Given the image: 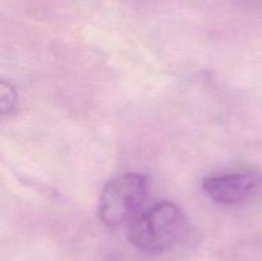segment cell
<instances>
[{
  "mask_svg": "<svg viewBox=\"0 0 262 261\" xmlns=\"http://www.w3.org/2000/svg\"><path fill=\"white\" fill-rule=\"evenodd\" d=\"M186 217L177 204L160 201L140 212L128 225V240L137 250L160 253L173 247L183 234Z\"/></svg>",
  "mask_w": 262,
  "mask_h": 261,
  "instance_id": "obj_1",
  "label": "cell"
},
{
  "mask_svg": "<svg viewBox=\"0 0 262 261\" xmlns=\"http://www.w3.org/2000/svg\"><path fill=\"white\" fill-rule=\"evenodd\" d=\"M148 193V181L140 173H124L105 184L99 200L100 220L107 228L129 225L140 215Z\"/></svg>",
  "mask_w": 262,
  "mask_h": 261,
  "instance_id": "obj_2",
  "label": "cell"
},
{
  "mask_svg": "<svg viewBox=\"0 0 262 261\" xmlns=\"http://www.w3.org/2000/svg\"><path fill=\"white\" fill-rule=\"evenodd\" d=\"M262 176L257 171H235L207 177L202 189L211 201L220 205H237L257 193Z\"/></svg>",
  "mask_w": 262,
  "mask_h": 261,
  "instance_id": "obj_3",
  "label": "cell"
},
{
  "mask_svg": "<svg viewBox=\"0 0 262 261\" xmlns=\"http://www.w3.org/2000/svg\"><path fill=\"white\" fill-rule=\"evenodd\" d=\"M0 104H2L3 114H9L14 110L17 104V94L12 84L3 81L0 84Z\"/></svg>",
  "mask_w": 262,
  "mask_h": 261,
  "instance_id": "obj_4",
  "label": "cell"
},
{
  "mask_svg": "<svg viewBox=\"0 0 262 261\" xmlns=\"http://www.w3.org/2000/svg\"><path fill=\"white\" fill-rule=\"evenodd\" d=\"M261 2H262V0H261Z\"/></svg>",
  "mask_w": 262,
  "mask_h": 261,
  "instance_id": "obj_5",
  "label": "cell"
}]
</instances>
